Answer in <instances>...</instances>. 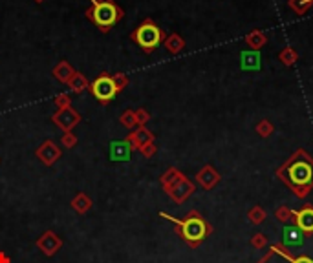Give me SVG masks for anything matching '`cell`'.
Here are the masks:
<instances>
[{"label":"cell","mask_w":313,"mask_h":263,"mask_svg":"<svg viewBox=\"0 0 313 263\" xmlns=\"http://www.w3.org/2000/svg\"><path fill=\"white\" fill-rule=\"evenodd\" d=\"M0 263H11L9 256H7L6 252H2V251H0Z\"/></svg>","instance_id":"cell-34"},{"label":"cell","mask_w":313,"mask_h":263,"mask_svg":"<svg viewBox=\"0 0 313 263\" xmlns=\"http://www.w3.org/2000/svg\"><path fill=\"white\" fill-rule=\"evenodd\" d=\"M112 79H114V84H115V88H117V93H119V91L125 88L126 84H128V79H126L125 73H115Z\"/></svg>","instance_id":"cell-26"},{"label":"cell","mask_w":313,"mask_h":263,"mask_svg":"<svg viewBox=\"0 0 313 263\" xmlns=\"http://www.w3.org/2000/svg\"><path fill=\"white\" fill-rule=\"evenodd\" d=\"M126 139L130 141V145H132V148H143L145 145H148V143H154V135H152V132H148L145 126H139V128L134 132V134H130Z\"/></svg>","instance_id":"cell-13"},{"label":"cell","mask_w":313,"mask_h":263,"mask_svg":"<svg viewBox=\"0 0 313 263\" xmlns=\"http://www.w3.org/2000/svg\"><path fill=\"white\" fill-rule=\"evenodd\" d=\"M161 216L172 219V221L180 227V236H182L191 247H198L200 243L204 241L205 236L212 230L211 225H207V221H205L198 212H191L183 221H178V219L171 218V216H167V214H161Z\"/></svg>","instance_id":"cell-1"},{"label":"cell","mask_w":313,"mask_h":263,"mask_svg":"<svg viewBox=\"0 0 313 263\" xmlns=\"http://www.w3.org/2000/svg\"><path fill=\"white\" fill-rule=\"evenodd\" d=\"M86 15L94 18V22H96L99 28H103V31H108L110 26H114V24L123 17V15H121V9H117L110 0H101V2H99V0H94V7L88 9Z\"/></svg>","instance_id":"cell-2"},{"label":"cell","mask_w":313,"mask_h":263,"mask_svg":"<svg viewBox=\"0 0 313 263\" xmlns=\"http://www.w3.org/2000/svg\"><path fill=\"white\" fill-rule=\"evenodd\" d=\"M295 59H297V55L290 50V48L280 53V61L284 62V64H293V62H295Z\"/></svg>","instance_id":"cell-30"},{"label":"cell","mask_w":313,"mask_h":263,"mask_svg":"<svg viewBox=\"0 0 313 263\" xmlns=\"http://www.w3.org/2000/svg\"><path fill=\"white\" fill-rule=\"evenodd\" d=\"M148 119H150V115H148L147 110H143V108H139V110H136V121L139 126H143V124L147 123Z\"/></svg>","instance_id":"cell-31"},{"label":"cell","mask_w":313,"mask_h":263,"mask_svg":"<svg viewBox=\"0 0 313 263\" xmlns=\"http://www.w3.org/2000/svg\"><path fill=\"white\" fill-rule=\"evenodd\" d=\"M35 2H37V4H40V2H44V0H35Z\"/></svg>","instance_id":"cell-35"},{"label":"cell","mask_w":313,"mask_h":263,"mask_svg":"<svg viewBox=\"0 0 313 263\" xmlns=\"http://www.w3.org/2000/svg\"><path fill=\"white\" fill-rule=\"evenodd\" d=\"M121 124H123L125 128H128V130L134 128V126L137 124L136 112H132V110H126V112H123V115H121Z\"/></svg>","instance_id":"cell-22"},{"label":"cell","mask_w":313,"mask_h":263,"mask_svg":"<svg viewBox=\"0 0 313 263\" xmlns=\"http://www.w3.org/2000/svg\"><path fill=\"white\" fill-rule=\"evenodd\" d=\"M266 243H268V240H266V236L260 234V232L251 238V245L255 247V249H264V247H266Z\"/></svg>","instance_id":"cell-27"},{"label":"cell","mask_w":313,"mask_h":263,"mask_svg":"<svg viewBox=\"0 0 313 263\" xmlns=\"http://www.w3.org/2000/svg\"><path fill=\"white\" fill-rule=\"evenodd\" d=\"M51 121L66 134V132H70V130L74 128L75 124L81 123V115L75 112L74 108H64V110H59V112L51 117Z\"/></svg>","instance_id":"cell-6"},{"label":"cell","mask_w":313,"mask_h":263,"mask_svg":"<svg viewBox=\"0 0 313 263\" xmlns=\"http://www.w3.org/2000/svg\"><path fill=\"white\" fill-rule=\"evenodd\" d=\"M139 152H141L145 157H152L154 154H156V146H154V143H148V145H145L143 148H139Z\"/></svg>","instance_id":"cell-32"},{"label":"cell","mask_w":313,"mask_h":263,"mask_svg":"<svg viewBox=\"0 0 313 263\" xmlns=\"http://www.w3.org/2000/svg\"><path fill=\"white\" fill-rule=\"evenodd\" d=\"M304 241V232L297 225H288L284 229V243L286 245H301Z\"/></svg>","instance_id":"cell-14"},{"label":"cell","mask_w":313,"mask_h":263,"mask_svg":"<svg viewBox=\"0 0 313 263\" xmlns=\"http://www.w3.org/2000/svg\"><path fill=\"white\" fill-rule=\"evenodd\" d=\"M37 157L40 159V163L42 165H46V167H51L53 163L57 161L59 157H61V148H59L53 141H44L42 145L37 148Z\"/></svg>","instance_id":"cell-8"},{"label":"cell","mask_w":313,"mask_h":263,"mask_svg":"<svg viewBox=\"0 0 313 263\" xmlns=\"http://www.w3.org/2000/svg\"><path fill=\"white\" fill-rule=\"evenodd\" d=\"M291 263H313V260L312 258H308V256H299V258H295Z\"/></svg>","instance_id":"cell-33"},{"label":"cell","mask_w":313,"mask_h":263,"mask_svg":"<svg viewBox=\"0 0 313 263\" xmlns=\"http://www.w3.org/2000/svg\"><path fill=\"white\" fill-rule=\"evenodd\" d=\"M182 177H183V174L180 172V170H176V168H169V170L161 175V185H163L165 190H169V188H172V186L176 185Z\"/></svg>","instance_id":"cell-17"},{"label":"cell","mask_w":313,"mask_h":263,"mask_svg":"<svg viewBox=\"0 0 313 263\" xmlns=\"http://www.w3.org/2000/svg\"><path fill=\"white\" fill-rule=\"evenodd\" d=\"M68 88L74 91V93H81V91H85L86 88H88V81H86V77L83 73L75 72L74 77L68 81Z\"/></svg>","instance_id":"cell-18"},{"label":"cell","mask_w":313,"mask_h":263,"mask_svg":"<svg viewBox=\"0 0 313 263\" xmlns=\"http://www.w3.org/2000/svg\"><path fill=\"white\" fill-rule=\"evenodd\" d=\"M196 181H198V185L204 186L205 190H211L212 186L220 181V174L212 167H204L198 172V175H196Z\"/></svg>","instance_id":"cell-12"},{"label":"cell","mask_w":313,"mask_h":263,"mask_svg":"<svg viewBox=\"0 0 313 263\" xmlns=\"http://www.w3.org/2000/svg\"><path fill=\"white\" fill-rule=\"evenodd\" d=\"M132 145L128 139H123V141H114L112 145H110V157L114 159V161H126L132 154Z\"/></svg>","instance_id":"cell-11"},{"label":"cell","mask_w":313,"mask_h":263,"mask_svg":"<svg viewBox=\"0 0 313 263\" xmlns=\"http://www.w3.org/2000/svg\"><path fill=\"white\" fill-rule=\"evenodd\" d=\"M275 216H277L279 221H284V223L286 221H293V219H295V210H290V208H286V207H280Z\"/></svg>","instance_id":"cell-24"},{"label":"cell","mask_w":313,"mask_h":263,"mask_svg":"<svg viewBox=\"0 0 313 263\" xmlns=\"http://www.w3.org/2000/svg\"><path fill=\"white\" fill-rule=\"evenodd\" d=\"M256 132L262 135V137H268V135L273 132V124L264 119V121H260V123L256 124Z\"/></svg>","instance_id":"cell-25"},{"label":"cell","mask_w":313,"mask_h":263,"mask_svg":"<svg viewBox=\"0 0 313 263\" xmlns=\"http://www.w3.org/2000/svg\"><path fill=\"white\" fill-rule=\"evenodd\" d=\"M92 91L96 95L97 101H101L103 104H108L115 95H117V88L114 84V79L108 75H101L92 83Z\"/></svg>","instance_id":"cell-5"},{"label":"cell","mask_w":313,"mask_h":263,"mask_svg":"<svg viewBox=\"0 0 313 263\" xmlns=\"http://www.w3.org/2000/svg\"><path fill=\"white\" fill-rule=\"evenodd\" d=\"M61 145L66 146V148H72V146L77 145V137H75L72 132H66V134L63 135V139H61Z\"/></svg>","instance_id":"cell-28"},{"label":"cell","mask_w":313,"mask_h":263,"mask_svg":"<svg viewBox=\"0 0 313 263\" xmlns=\"http://www.w3.org/2000/svg\"><path fill=\"white\" fill-rule=\"evenodd\" d=\"M55 104H57L59 110L70 108V95H66V93H61V95H57V97H55Z\"/></svg>","instance_id":"cell-29"},{"label":"cell","mask_w":313,"mask_h":263,"mask_svg":"<svg viewBox=\"0 0 313 263\" xmlns=\"http://www.w3.org/2000/svg\"><path fill=\"white\" fill-rule=\"evenodd\" d=\"M165 46H167V50L171 51V53H180V51L183 50L185 42H183L182 37H178V35H171V37H167Z\"/></svg>","instance_id":"cell-20"},{"label":"cell","mask_w":313,"mask_h":263,"mask_svg":"<svg viewBox=\"0 0 313 263\" xmlns=\"http://www.w3.org/2000/svg\"><path fill=\"white\" fill-rule=\"evenodd\" d=\"M72 208H74L75 212L86 214L92 208V199L86 196L85 192H79V194H77V196L72 199Z\"/></svg>","instance_id":"cell-16"},{"label":"cell","mask_w":313,"mask_h":263,"mask_svg":"<svg viewBox=\"0 0 313 263\" xmlns=\"http://www.w3.org/2000/svg\"><path fill=\"white\" fill-rule=\"evenodd\" d=\"M193 192H194V185L187 179V177H185V175H183L176 185L167 190V194H169V196H171L176 203H183L189 196H191V194H193Z\"/></svg>","instance_id":"cell-9"},{"label":"cell","mask_w":313,"mask_h":263,"mask_svg":"<svg viewBox=\"0 0 313 263\" xmlns=\"http://www.w3.org/2000/svg\"><path fill=\"white\" fill-rule=\"evenodd\" d=\"M242 68L244 70H258L260 68V55L255 53V51H247V53H242Z\"/></svg>","instance_id":"cell-19"},{"label":"cell","mask_w":313,"mask_h":263,"mask_svg":"<svg viewBox=\"0 0 313 263\" xmlns=\"http://www.w3.org/2000/svg\"><path fill=\"white\" fill-rule=\"evenodd\" d=\"M288 177L290 183L297 188H302V196L308 194V186L313 183V165L308 161H295L288 168Z\"/></svg>","instance_id":"cell-4"},{"label":"cell","mask_w":313,"mask_h":263,"mask_svg":"<svg viewBox=\"0 0 313 263\" xmlns=\"http://www.w3.org/2000/svg\"><path fill=\"white\" fill-rule=\"evenodd\" d=\"M37 247H39V251L42 252L44 256H53V254L63 247V241H61V238H59L53 230H46L44 234L37 240Z\"/></svg>","instance_id":"cell-7"},{"label":"cell","mask_w":313,"mask_h":263,"mask_svg":"<svg viewBox=\"0 0 313 263\" xmlns=\"http://www.w3.org/2000/svg\"><path fill=\"white\" fill-rule=\"evenodd\" d=\"M295 225L304 232V236L313 234V208L312 207H304L302 210H297L295 212Z\"/></svg>","instance_id":"cell-10"},{"label":"cell","mask_w":313,"mask_h":263,"mask_svg":"<svg viewBox=\"0 0 313 263\" xmlns=\"http://www.w3.org/2000/svg\"><path fill=\"white\" fill-rule=\"evenodd\" d=\"M264 42H266V37H264L260 31H255V33H251L249 37H247V44L251 46V48H260V46H264Z\"/></svg>","instance_id":"cell-23"},{"label":"cell","mask_w":313,"mask_h":263,"mask_svg":"<svg viewBox=\"0 0 313 263\" xmlns=\"http://www.w3.org/2000/svg\"><path fill=\"white\" fill-rule=\"evenodd\" d=\"M163 37H165L163 31H161V29L158 28V26H156L150 18H147V20H145V22L136 29V33H134L136 42L141 46L147 53H150L154 48H158L160 42L163 40Z\"/></svg>","instance_id":"cell-3"},{"label":"cell","mask_w":313,"mask_h":263,"mask_svg":"<svg viewBox=\"0 0 313 263\" xmlns=\"http://www.w3.org/2000/svg\"><path fill=\"white\" fill-rule=\"evenodd\" d=\"M247 216H249L251 223L260 225V223H264V219H266V216H268V214H266V210H264L262 207H258V205H256V207L251 208Z\"/></svg>","instance_id":"cell-21"},{"label":"cell","mask_w":313,"mask_h":263,"mask_svg":"<svg viewBox=\"0 0 313 263\" xmlns=\"http://www.w3.org/2000/svg\"><path fill=\"white\" fill-rule=\"evenodd\" d=\"M74 68L70 66L68 62L63 61V62H59L57 66L53 68V77L57 79V81H61V83H66L68 84V81L72 77H74Z\"/></svg>","instance_id":"cell-15"}]
</instances>
